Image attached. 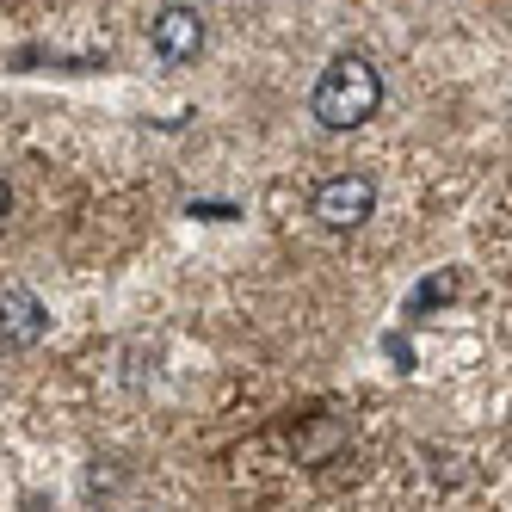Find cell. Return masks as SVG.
<instances>
[{
	"label": "cell",
	"instance_id": "cell-1",
	"mask_svg": "<svg viewBox=\"0 0 512 512\" xmlns=\"http://www.w3.org/2000/svg\"><path fill=\"white\" fill-rule=\"evenodd\" d=\"M309 112H315L321 130H334V136L371 124V118L383 112V75H377V62L364 56V50H340V56L315 75Z\"/></svg>",
	"mask_w": 512,
	"mask_h": 512
},
{
	"label": "cell",
	"instance_id": "cell-2",
	"mask_svg": "<svg viewBox=\"0 0 512 512\" xmlns=\"http://www.w3.org/2000/svg\"><path fill=\"white\" fill-rule=\"evenodd\" d=\"M315 223L321 229H334V235H352L371 223V210H377V179L371 173H334V179H321L315 186Z\"/></svg>",
	"mask_w": 512,
	"mask_h": 512
},
{
	"label": "cell",
	"instance_id": "cell-3",
	"mask_svg": "<svg viewBox=\"0 0 512 512\" xmlns=\"http://www.w3.org/2000/svg\"><path fill=\"white\" fill-rule=\"evenodd\" d=\"M204 38H210V25H204L198 7H186V0H167V7L149 19V44H155V56L173 62V68L198 62V56H204Z\"/></svg>",
	"mask_w": 512,
	"mask_h": 512
},
{
	"label": "cell",
	"instance_id": "cell-4",
	"mask_svg": "<svg viewBox=\"0 0 512 512\" xmlns=\"http://www.w3.org/2000/svg\"><path fill=\"white\" fill-rule=\"evenodd\" d=\"M44 327H50V309H44L38 290L0 284V346H7V352H31L44 340Z\"/></svg>",
	"mask_w": 512,
	"mask_h": 512
},
{
	"label": "cell",
	"instance_id": "cell-5",
	"mask_svg": "<svg viewBox=\"0 0 512 512\" xmlns=\"http://www.w3.org/2000/svg\"><path fill=\"white\" fill-rule=\"evenodd\" d=\"M457 297V272L451 266H438V272H426L420 284H414V297H408V315L420 321L426 309H438V303H451Z\"/></svg>",
	"mask_w": 512,
	"mask_h": 512
},
{
	"label": "cell",
	"instance_id": "cell-6",
	"mask_svg": "<svg viewBox=\"0 0 512 512\" xmlns=\"http://www.w3.org/2000/svg\"><path fill=\"white\" fill-rule=\"evenodd\" d=\"M383 352L395 358V371H414V346H408V334H389V340H383Z\"/></svg>",
	"mask_w": 512,
	"mask_h": 512
},
{
	"label": "cell",
	"instance_id": "cell-7",
	"mask_svg": "<svg viewBox=\"0 0 512 512\" xmlns=\"http://www.w3.org/2000/svg\"><path fill=\"white\" fill-rule=\"evenodd\" d=\"M7 210H13V186L0 179V223H7Z\"/></svg>",
	"mask_w": 512,
	"mask_h": 512
}]
</instances>
